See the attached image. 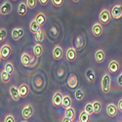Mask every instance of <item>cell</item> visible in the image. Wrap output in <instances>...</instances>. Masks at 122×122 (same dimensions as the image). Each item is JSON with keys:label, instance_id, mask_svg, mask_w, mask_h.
Wrapping results in <instances>:
<instances>
[{"label": "cell", "instance_id": "1", "mask_svg": "<svg viewBox=\"0 0 122 122\" xmlns=\"http://www.w3.org/2000/svg\"><path fill=\"white\" fill-rule=\"evenodd\" d=\"M111 88V76L108 71H105L101 80V89L104 94H108Z\"/></svg>", "mask_w": 122, "mask_h": 122}, {"label": "cell", "instance_id": "2", "mask_svg": "<svg viewBox=\"0 0 122 122\" xmlns=\"http://www.w3.org/2000/svg\"><path fill=\"white\" fill-rule=\"evenodd\" d=\"M111 20V12L107 8H104L101 10L99 14V21L102 25H107Z\"/></svg>", "mask_w": 122, "mask_h": 122}, {"label": "cell", "instance_id": "3", "mask_svg": "<svg viewBox=\"0 0 122 122\" xmlns=\"http://www.w3.org/2000/svg\"><path fill=\"white\" fill-rule=\"evenodd\" d=\"M34 114V107L31 104H26L22 109V116L25 120L31 118Z\"/></svg>", "mask_w": 122, "mask_h": 122}, {"label": "cell", "instance_id": "4", "mask_svg": "<svg viewBox=\"0 0 122 122\" xmlns=\"http://www.w3.org/2000/svg\"><path fill=\"white\" fill-rule=\"evenodd\" d=\"M12 54V47L9 43L3 44L0 49V58L1 60H8Z\"/></svg>", "mask_w": 122, "mask_h": 122}, {"label": "cell", "instance_id": "5", "mask_svg": "<svg viewBox=\"0 0 122 122\" xmlns=\"http://www.w3.org/2000/svg\"><path fill=\"white\" fill-rule=\"evenodd\" d=\"M63 99H64V95L62 94L61 91H57L54 93L53 97H52V104L54 107H60L63 105Z\"/></svg>", "mask_w": 122, "mask_h": 122}, {"label": "cell", "instance_id": "6", "mask_svg": "<svg viewBox=\"0 0 122 122\" xmlns=\"http://www.w3.org/2000/svg\"><path fill=\"white\" fill-rule=\"evenodd\" d=\"M77 57V50L74 47H68L66 51V59L67 62L72 63L76 60Z\"/></svg>", "mask_w": 122, "mask_h": 122}, {"label": "cell", "instance_id": "7", "mask_svg": "<svg viewBox=\"0 0 122 122\" xmlns=\"http://www.w3.org/2000/svg\"><path fill=\"white\" fill-rule=\"evenodd\" d=\"M111 17L114 20H119L122 18V4L118 3L113 5V7L111 8Z\"/></svg>", "mask_w": 122, "mask_h": 122}, {"label": "cell", "instance_id": "8", "mask_svg": "<svg viewBox=\"0 0 122 122\" xmlns=\"http://www.w3.org/2000/svg\"><path fill=\"white\" fill-rule=\"evenodd\" d=\"M11 35L14 41H19L20 39H22L25 35V29L23 27H15L12 29Z\"/></svg>", "mask_w": 122, "mask_h": 122}, {"label": "cell", "instance_id": "9", "mask_svg": "<svg viewBox=\"0 0 122 122\" xmlns=\"http://www.w3.org/2000/svg\"><path fill=\"white\" fill-rule=\"evenodd\" d=\"M12 10H13L12 4L10 3L8 0H6V1H4L2 3L1 7H0V14H1L2 16H7L12 12Z\"/></svg>", "mask_w": 122, "mask_h": 122}, {"label": "cell", "instance_id": "10", "mask_svg": "<svg viewBox=\"0 0 122 122\" xmlns=\"http://www.w3.org/2000/svg\"><path fill=\"white\" fill-rule=\"evenodd\" d=\"M92 33L95 37H100L102 36V34L104 33V28H103V25H102L100 22H97L95 23L93 25H92Z\"/></svg>", "mask_w": 122, "mask_h": 122}, {"label": "cell", "instance_id": "11", "mask_svg": "<svg viewBox=\"0 0 122 122\" xmlns=\"http://www.w3.org/2000/svg\"><path fill=\"white\" fill-rule=\"evenodd\" d=\"M9 92H10V96H11V98H12L15 102H19L20 100L22 99L21 94H20V91H19V88H18L16 85L10 86Z\"/></svg>", "mask_w": 122, "mask_h": 122}, {"label": "cell", "instance_id": "12", "mask_svg": "<svg viewBox=\"0 0 122 122\" xmlns=\"http://www.w3.org/2000/svg\"><path fill=\"white\" fill-rule=\"evenodd\" d=\"M52 55L55 61H60L64 57V50L60 45H56L52 51Z\"/></svg>", "mask_w": 122, "mask_h": 122}, {"label": "cell", "instance_id": "13", "mask_svg": "<svg viewBox=\"0 0 122 122\" xmlns=\"http://www.w3.org/2000/svg\"><path fill=\"white\" fill-rule=\"evenodd\" d=\"M106 111H107V114L109 117H115L116 114H117V111H118L117 106H116L115 104H113V103H109V104L107 106Z\"/></svg>", "mask_w": 122, "mask_h": 122}, {"label": "cell", "instance_id": "14", "mask_svg": "<svg viewBox=\"0 0 122 122\" xmlns=\"http://www.w3.org/2000/svg\"><path fill=\"white\" fill-rule=\"evenodd\" d=\"M94 58H95L96 63H98V64L104 63L105 60H106V53H105V51L103 49H98L95 52Z\"/></svg>", "mask_w": 122, "mask_h": 122}, {"label": "cell", "instance_id": "15", "mask_svg": "<svg viewBox=\"0 0 122 122\" xmlns=\"http://www.w3.org/2000/svg\"><path fill=\"white\" fill-rule=\"evenodd\" d=\"M119 69V63L116 60H111L107 66V71L109 73H116Z\"/></svg>", "mask_w": 122, "mask_h": 122}, {"label": "cell", "instance_id": "16", "mask_svg": "<svg viewBox=\"0 0 122 122\" xmlns=\"http://www.w3.org/2000/svg\"><path fill=\"white\" fill-rule=\"evenodd\" d=\"M30 56L27 52H24L21 56V63L25 67H29L30 66H31V59H30Z\"/></svg>", "mask_w": 122, "mask_h": 122}, {"label": "cell", "instance_id": "17", "mask_svg": "<svg viewBox=\"0 0 122 122\" xmlns=\"http://www.w3.org/2000/svg\"><path fill=\"white\" fill-rule=\"evenodd\" d=\"M75 49L76 50H81L84 45H85V36L83 34H78L75 38Z\"/></svg>", "mask_w": 122, "mask_h": 122}, {"label": "cell", "instance_id": "18", "mask_svg": "<svg viewBox=\"0 0 122 122\" xmlns=\"http://www.w3.org/2000/svg\"><path fill=\"white\" fill-rule=\"evenodd\" d=\"M78 85V79L76 77L75 74H70L68 76V79H67V86L70 88V89H75Z\"/></svg>", "mask_w": 122, "mask_h": 122}, {"label": "cell", "instance_id": "19", "mask_svg": "<svg viewBox=\"0 0 122 122\" xmlns=\"http://www.w3.org/2000/svg\"><path fill=\"white\" fill-rule=\"evenodd\" d=\"M85 76H86V79L88 80V82L93 84L96 82V74H95V71L92 69V68H88L85 72Z\"/></svg>", "mask_w": 122, "mask_h": 122}, {"label": "cell", "instance_id": "20", "mask_svg": "<svg viewBox=\"0 0 122 122\" xmlns=\"http://www.w3.org/2000/svg\"><path fill=\"white\" fill-rule=\"evenodd\" d=\"M46 38V32L43 28H41L37 33L34 34V40L36 43H42Z\"/></svg>", "mask_w": 122, "mask_h": 122}, {"label": "cell", "instance_id": "21", "mask_svg": "<svg viewBox=\"0 0 122 122\" xmlns=\"http://www.w3.org/2000/svg\"><path fill=\"white\" fill-rule=\"evenodd\" d=\"M27 9H28V7H27L25 2H24V1L20 2L19 6H18V14L21 17L25 16L27 14Z\"/></svg>", "mask_w": 122, "mask_h": 122}, {"label": "cell", "instance_id": "22", "mask_svg": "<svg viewBox=\"0 0 122 122\" xmlns=\"http://www.w3.org/2000/svg\"><path fill=\"white\" fill-rule=\"evenodd\" d=\"M34 20L40 25V26H43L44 24L46 23V15L44 14V12H38L35 17H34Z\"/></svg>", "mask_w": 122, "mask_h": 122}, {"label": "cell", "instance_id": "23", "mask_svg": "<svg viewBox=\"0 0 122 122\" xmlns=\"http://www.w3.org/2000/svg\"><path fill=\"white\" fill-rule=\"evenodd\" d=\"M42 27L40 26V25L35 21V20L33 19L31 22L29 23V30H30V32L31 33H33V34H35V33H37L40 29H41Z\"/></svg>", "mask_w": 122, "mask_h": 122}, {"label": "cell", "instance_id": "24", "mask_svg": "<svg viewBox=\"0 0 122 122\" xmlns=\"http://www.w3.org/2000/svg\"><path fill=\"white\" fill-rule=\"evenodd\" d=\"M43 54V46L41 43H35L33 46V55L36 58H40Z\"/></svg>", "mask_w": 122, "mask_h": 122}, {"label": "cell", "instance_id": "25", "mask_svg": "<svg viewBox=\"0 0 122 122\" xmlns=\"http://www.w3.org/2000/svg\"><path fill=\"white\" fill-rule=\"evenodd\" d=\"M19 91H20V94H21V97L25 98L29 93V87L26 83H23L19 86Z\"/></svg>", "mask_w": 122, "mask_h": 122}, {"label": "cell", "instance_id": "26", "mask_svg": "<svg viewBox=\"0 0 122 122\" xmlns=\"http://www.w3.org/2000/svg\"><path fill=\"white\" fill-rule=\"evenodd\" d=\"M72 106V100H71V97L69 95H64V99H63V105L62 107L66 109V108H68Z\"/></svg>", "mask_w": 122, "mask_h": 122}, {"label": "cell", "instance_id": "27", "mask_svg": "<svg viewBox=\"0 0 122 122\" xmlns=\"http://www.w3.org/2000/svg\"><path fill=\"white\" fill-rule=\"evenodd\" d=\"M65 116L69 118V119L74 120V118H75V109L72 107H70L68 108H66L65 109Z\"/></svg>", "mask_w": 122, "mask_h": 122}, {"label": "cell", "instance_id": "28", "mask_svg": "<svg viewBox=\"0 0 122 122\" xmlns=\"http://www.w3.org/2000/svg\"><path fill=\"white\" fill-rule=\"evenodd\" d=\"M0 77H1V81L3 84H8L10 82V80H11V74L6 72L4 69L1 71V73H0Z\"/></svg>", "mask_w": 122, "mask_h": 122}, {"label": "cell", "instance_id": "29", "mask_svg": "<svg viewBox=\"0 0 122 122\" xmlns=\"http://www.w3.org/2000/svg\"><path fill=\"white\" fill-rule=\"evenodd\" d=\"M78 119L80 122H90V115L83 109V110L80 111Z\"/></svg>", "mask_w": 122, "mask_h": 122}, {"label": "cell", "instance_id": "30", "mask_svg": "<svg viewBox=\"0 0 122 122\" xmlns=\"http://www.w3.org/2000/svg\"><path fill=\"white\" fill-rule=\"evenodd\" d=\"M84 110L86 111V112L91 116L92 114L95 113V110H94V107H93V103H90V102H88V103L85 105L84 107Z\"/></svg>", "mask_w": 122, "mask_h": 122}, {"label": "cell", "instance_id": "31", "mask_svg": "<svg viewBox=\"0 0 122 122\" xmlns=\"http://www.w3.org/2000/svg\"><path fill=\"white\" fill-rule=\"evenodd\" d=\"M92 103H93V107H94V110H95V114H99L102 111V103L98 100L93 101Z\"/></svg>", "mask_w": 122, "mask_h": 122}, {"label": "cell", "instance_id": "32", "mask_svg": "<svg viewBox=\"0 0 122 122\" xmlns=\"http://www.w3.org/2000/svg\"><path fill=\"white\" fill-rule=\"evenodd\" d=\"M4 70L9 74H12L14 72V65L12 62H7L4 66Z\"/></svg>", "mask_w": 122, "mask_h": 122}, {"label": "cell", "instance_id": "33", "mask_svg": "<svg viewBox=\"0 0 122 122\" xmlns=\"http://www.w3.org/2000/svg\"><path fill=\"white\" fill-rule=\"evenodd\" d=\"M74 97H75V99L77 100V101H82L83 99H84V97H85V94H84V91L82 90V89H77L76 91H75V93H74Z\"/></svg>", "mask_w": 122, "mask_h": 122}, {"label": "cell", "instance_id": "34", "mask_svg": "<svg viewBox=\"0 0 122 122\" xmlns=\"http://www.w3.org/2000/svg\"><path fill=\"white\" fill-rule=\"evenodd\" d=\"M37 2H38V0H26V1H25L28 9H31V10H33L36 7Z\"/></svg>", "mask_w": 122, "mask_h": 122}, {"label": "cell", "instance_id": "35", "mask_svg": "<svg viewBox=\"0 0 122 122\" xmlns=\"http://www.w3.org/2000/svg\"><path fill=\"white\" fill-rule=\"evenodd\" d=\"M7 37V30L5 27H1L0 28V42H3Z\"/></svg>", "mask_w": 122, "mask_h": 122}, {"label": "cell", "instance_id": "36", "mask_svg": "<svg viewBox=\"0 0 122 122\" xmlns=\"http://www.w3.org/2000/svg\"><path fill=\"white\" fill-rule=\"evenodd\" d=\"M51 2H52V4L57 7V8H60V7H62L65 3V0H51Z\"/></svg>", "mask_w": 122, "mask_h": 122}, {"label": "cell", "instance_id": "37", "mask_svg": "<svg viewBox=\"0 0 122 122\" xmlns=\"http://www.w3.org/2000/svg\"><path fill=\"white\" fill-rule=\"evenodd\" d=\"M50 34L52 35V37H57L58 36V29H57V27L56 26H52L51 27V29H50Z\"/></svg>", "mask_w": 122, "mask_h": 122}, {"label": "cell", "instance_id": "38", "mask_svg": "<svg viewBox=\"0 0 122 122\" xmlns=\"http://www.w3.org/2000/svg\"><path fill=\"white\" fill-rule=\"evenodd\" d=\"M4 122H16V120H15V117L13 114H8L5 116Z\"/></svg>", "mask_w": 122, "mask_h": 122}, {"label": "cell", "instance_id": "39", "mask_svg": "<svg viewBox=\"0 0 122 122\" xmlns=\"http://www.w3.org/2000/svg\"><path fill=\"white\" fill-rule=\"evenodd\" d=\"M117 83H118V85H119V87H122V72L118 75V77H117Z\"/></svg>", "mask_w": 122, "mask_h": 122}, {"label": "cell", "instance_id": "40", "mask_svg": "<svg viewBox=\"0 0 122 122\" xmlns=\"http://www.w3.org/2000/svg\"><path fill=\"white\" fill-rule=\"evenodd\" d=\"M38 2L40 3L41 6H46L49 3V0H38Z\"/></svg>", "mask_w": 122, "mask_h": 122}, {"label": "cell", "instance_id": "41", "mask_svg": "<svg viewBox=\"0 0 122 122\" xmlns=\"http://www.w3.org/2000/svg\"><path fill=\"white\" fill-rule=\"evenodd\" d=\"M117 108H118V110H120V111H122V98L118 101V104H117Z\"/></svg>", "mask_w": 122, "mask_h": 122}, {"label": "cell", "instance_id": "42", "mask_svg": "<svg viewBox=\"0 0 122 122\" xmlns=\"http://www.w3.org/2000/svg\"><path fill=\"white\" fill-rule=\"evenodd\" d=\"M61 122H73V120L72 119H69V118H67L66 116H64L62 118V120H61Z\"/></svg>", "mask_w": 122, "mask_h": 122}, {"label": "cell", "instance_id": "43", "mask_svg": "<svg viewBox=\"0 0 122 122\" xmlns=\"http://www.w3.org/2000/svg\"><path fill=\"white\" fill-rule=\"evenodd\" d=\"M72 1H73V2H75V3H77V2H79V1H80V0H72Z\"/></svg>", "mask_w": 122, "mask_h": 122}, {"label": "cell", "instance_id": "44", "mask_svg": "<svg viewBox=\"0 0 122 122\" xmlns=\"http://www.w3.org/2000/svg\"><path fill=\"white\" fill-rule=\"evenodd\" d=\"M22 122H27V121H26V120H24V121H22Z\"/></svg>", "mask_w": 122, "mask_h": 122}, {"label": "cell", "instance_id": "45", "mask_svg": "<svg viewBox=\"0 0 122 122\" xmlns=\"http://www.w3.org/2000/svg\"><path fill=\"white\" fill-rule=\"evenodd\" d=\"M12 1H18V0H12Z\"/></svg>", "mask_w": 122, "mask_h": 122}, {"label": "cell", "instance_id": "46", "mask_svg": "<svg viewBox=\"0 0 122 122\" xmlns=\"http://www.w3.org/2000/svg\"><path fill=\"white\" fill-rule=\"evenodd\" d=\"M77 122H80V121H79V120H78V121H77Z\"/></svg>", "mask_w": 122, "mask_h": 122}]
</instances>
